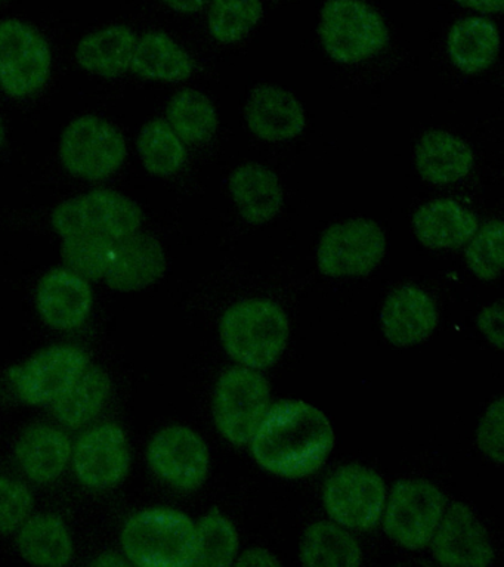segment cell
<instances>
[{
  "label": "cell",
  "mask_w": 504,
  "mask_h": 567,
  "mask_svg": "<svg viewBox=\"0 0 504 567\" xmlns=\"http://www.w3.org/2000/svg\"><path fill=\"white\" fill-rule=\"evenodd\" d=\"M250 442L260 467L277 476L300 478L321 468L333 450L335 433L316 406L281 401L268 408Z\"/></svg>",
  "instance_id": "obj_1"
},
{
  "label": "cell",
  "mask_w": 504,
  "mask_h": 567,
  "mask_svg": "<svg viewBox=\"0 0 504 567\" xmlns=\"http://www.w3.org/2000/svg\"><path fill=\"white\" fill-rule=\"evenodd\" d=\"M289 319L271 300L249 299L232 306L220 319V340L241 365L264 370L274 365L289 340Z\"/></svg>",
  "instance_id": "obj_2"
},
{
  "label": "cell",
  "mask_w": 504,
  "mask_h": 567,
  "mask_svg": "<svg viewBox=\"0 0 504 567\" xmlns=\"http://www.w3.org/2000/svg\"><path fill=\"white\" fill-rule=\"evenodd\" d=\"M121 539L126 557L136 566H193L196 525L176 509L158 507L135 514L123 527Z\"/></svg>",
  "instance_id": "obj_3"
},
{
  "label": "cell",
  "mask_w": 504,
  "mask_h": 567,
  "mask_svg": "<svg viewBox=\"0 0 504 567\" xmlns=\"http://www.w3.org/2000/svg\"><path fill=\"white\" fill-rule=\"evenodd\" d=\"M322 47L335 61L357 64L388 44L383 18L362 0H329L320 21Z\"/></svg>",
  "instance_id": "obj_4"
},
{
  "label": "cell",
  "mask_w": 504,
  "mask_h": 567,
  "mask_svg": "<svg viewBox=\"0 0 504 567\" xmlns=\"http://www.w3.org/2000/svg\"><path fill=\"white\" fill-rule=\"evenodd\" d=\"M268 408V381L254 368H232L220 375L214 394V419L228 442L238 446L249 443Z\"/></svg>",
  "instance_id": "obj_5"
},
{
  "label": "cell",
  "mask_w": 504,
  "mask_h": 567,
  "mask_svg": "<svg viewBox=\"0 0 504 567\" xmlns=\"http://www.w3.org/2000/svg\"><path fill=\"white\" fill-rule=\"evenodd\" d=\"M143 213L132 199L114 190H94L60 204L52 225L63 238L73 235H104L119 241L138 233Z\"/></svg>",
  "instance_id": "obj_6"
},
{
  "label": "cell",
  "mask_w": 504,
  "mask_h": 567,
  "mask_svg": "<svg viewBox=\"0 0 504 567\" xmlns=\"http://www.w3.org/2000/svg\"><path fill=\"white\" fill-rule=\"evenodd\" d=\"M126 142L121 132L103 118L85 115L65 128L61 162L70 173L88 181L105 179L125 162Z\"/></svg>",
  "instance_id": "obj_7"
},
{
  "label": "cell",
  "mask_w": 504,
  "mask_h": 567,
  "mask_svg": "<svg viewBox=\"0 0 504 567\" xmlns=\"http://www.w3.org/2000/svg\"><path fill=\"white\" fill-rule=\"evenodd\" d=\"M50 44L19 20L0 21V86L14 97L33 95L50 79Z\"/></svg>",
  "instance_id": "obj_8"
},
{
  "label": "cell",
  "mask_w": 504,
  "mask_h": 567,
  "mask_svg": "<svg viewBox=\"0 0 504 567\" xmlns=\"http://www.w3.org/2000/svg\"><path fill=\"white\" fill-rule=\"evenodd\" d=\"M445 512V496L426 481L398 482L389 496L384 530L401 547L420 549L432 543Z\"/></svg>",
  "instance_id": "obj_9"
},
{
  "label": "cell",
  "mask_w": 504,
  "mask_h": 567,
  "mask_svg": "<svg viewBox=\"0 0 504 567\" xmlns=\"http://www.w3.org/2000/svg\"><path fill=\"white\" fill-rule=\"evenodd\" d=\"M387 237L373 220L352 219L331 225L318 246V266L327 277H361L378 268Z\"/></svg>",
  "instance_id": "obj_10"
},
{
  "label": "cell",
  "mask_w": 504,
  "mask_h": 567,
  "mask_svg": "<svg viewBox=\"0 0 504 567\" xmlns=\"http://www.w3.org/2000/svg\"><path fill=\"white\" fill-rule=\"evenodd\" d=\"M322 501L326 512L340 526L367 530L382 517L387 486L373 470L344 465L327 478Z\"/></svg>",
  "instance_id": "obj_11"
},
{
  "label": "cell",
  "mask_w": 504,
  "mask_h": 567,
  "mask_svg": "<svg viewBox=\"0 0 504 567\" xmlns=\"http://www.w3.org/2000/svg\"><path fill=\"white\" fill-rule=\"evenodd\" d=\"M147 458L153 472L179 491L197 489L209 473L206 443L185 425L161 430L150 442Z\"/></svg>",
  "instance_id": "obj_12"
},
{
  "label": "cell",
  "mask_w": 504,
  "mask_h": 567,
  "mask_svg": "<svg viewBox=\"0 0 504 567\" xmlns=\"http://www.w3.org/2000/svg\"><path fill=\"white\" fill-rule=\"evenodd\" d=\"M88 357L74 346H52L23 365L11 368L10 379L21 401L45 405L59 398L88 367Z\"/></svg>",
  "instance_id": "obj_13"
},
{
  "label": "cell",
  "mask_w": 504,
  "mask_h": 567,
  "mask_svg": "<svg viewBox=\"0 0 504 567\" xmlns=\"http://www.w3.org/2000/svg\"><path fill=\"white\" fill-rule=\"evenodd\" d=\"M72 454L79 481L91 489L116 486L130 472V443L116 424L96 425L82 434Z\"/></svg>",
  "instance_id": "obj_14"
},
{
  "label": "cell",
  "mask_w": 504,
  "mask_h": 567,
  "mask_svg": "<svg viewBox=\"0 0 504 567\" xmlns=\"http://www.w3.org/2000/svg\"><path fill=\"white\" fill-rule=\"evenodd\" d=\"M432 539L433 556L441 565L484 567L493 560V547L484 526L462 503L446 509Z\"/></svg>",
  "instance_id": "obj_15"
},
{
  "label": "cell",
  "mask_w": 504,
  "mask_h": 567,
  "mask_svg": "<svg viewBox=\"0 0 504 567\" xmlns=\"http://www.w3.org/2000/svg\"><path fill=\"white\" fill-rule=\"evenodd\" d=\"M380 322L392 344L407 348L422 343L438 326L435 301L422 288L402 286L384 300Z\"/></svg>",
  "instance_id": "obj_16"
},
{
  "label": "cell",
  "mask_w": 504,
  "mask_h": 567,
  "mask_svg": "<svg viewBox=\"0 0 504 567\" xmlns=\"http://www.w3.org/2000/svg\"><path fill=\"white\" fill-rule=\"evenodd\" d=\"M38 310L43 321L56 330H74L85 323L92 309V290L86 279L73 270L54 269L38 288Z\"/></svg>",
  "instance_id": "obj_17"
},
{
  "label": "cell",
  "mask_w": 504,
  "mask_h": 567,
  "mask_svg": "<svg viewBox=\"0 0 504 567\" xmlns=\"http://www.w3.org/2000/svg\"><path fill=\"white\" fill-rule=\"evenodd\" d=\"M166 256L152 235L134 234L119 239L105 281L119 291H135L152 286L165 274Z\"/></svg>",
  "instance_id": "obj_18"
},
{
  "label": "cell",
  "mask_w": 504,
  "mask_h": 567,
  "mask_svg": "<svg viewBox=\"0 0 504 567\" xmlns=\"http://www.w3.org/2000/svg\"><path fill=\"white\" fill-rule=\"evenodd\" d=\"M246 122L260 140H294L307 126L304 106L290 92L276 86H259L247 100Z\"/></svg>",
  "instance_id": "obj_19"
},
{
  "label": "cell",
  "mask_w": 504,
  "mask_h": 567,
  "mask_svg": "<svg viewBox=\"0 0 504 567\" xmlns=\"http://www.w3.org/2000/svg\"><path fill=\"white\" fill-rule=\"evenodd\" d=\"M72 442L61 430L47 424L30 425L21 434L16 456L30 481H56L72 458Z\"/></svg>",
  "instance_id": "obj_20"
},
{
  "label": "cell",
  "mask_w": 504,
  "mask_h": 567,
  "mask_svg": "<svg viewBox=\"0 0 504 567\" xmlns=\"http://www.w3.org/2000/svg\"><path fill=\"white\" fill-rule=\"evenodd\" d=\"M415 237L429 248H459L480 228L477 217L454 199L423 204L413 216Z\"/></svg>",
  "instance_id": "obj_21"
},
{
  "label": "cell",
  "mask_w": 504,
  "mask_h": 567,
  "mask_svg": "<svg viewBox=\"0 0 504 567\" xmlns=\"http://www.w3.org/2000/svg\"><path fill=\"white\" fill-rule=\"evenodd\" d=\"M414 159L419 175L435 185L462 181L475 163L466 142L444 131L424 133L415 146Z\"/></svg>",
  "instance_id": "obj_22"
},
{
  "label": "cell",
  "mask_w": 504,
  "mask_h": 567,
  "mask_svg": "<svg viewBox=\"0 0 504 567\" xmlns=\"http://www.w3.org/2000/svg\"><path fill=\"white\" fill-rule=\"evenodd\" d=\"M229 193L247 221L267 224L282 206V189L276 173L256 163L243 164L229 176Z\"/></svg>",
  "instance_id": "obj_23"
},
{
  "label": "cell",
  "mask_w": 504,
  "mask_h": 567,
  "mask_svg": "<svg viewBox=\"0 0 504 567\" xmlns=\"http://www.w3.org/2000/svg\"><path fill=\"white\" fill-rule=\"evenodd\" d=\"M497 25L486 18H464L453 25L446 39L451 62L466 74H477L493 65L498 55Z\"/></svg>",
  "instance_id": "obj_24"
},
{
  "label": "cell",
  "mask_w": 504,
  "mask_h": 567,
  "mask_svg": "<svg viewBox=\"0 0 504 567\" xmlns=\"http://www.w3.org/2000/svg\"><path fill=\"white\" fill-rule=\"evenodd\" d=\"M136 40L134 31L125 25L96 31L79 43V64L92 74L117 78L130 69Z\"/></svg>",
  "instance_id": "obj_25"
},
{
  "label": "cell",
  "mask_w": 504,
  "mask_h": 567,
  "mask_svg": "<svg viewBox=\"0 0 504 567\" xmlns=\"http://www.w3.org/2000/svg\"><path fill=\"white\" fill-rule=\"evenodd\" d=\"M131 69L135 74L161 82H179L193 73V60L178 43L161 31L136 40Z\"/></svg>",
  "instance_id": "obj_26"
},
{
  "label": "cell",
  "mask_w": 504,
  "mask_h": 567,
  "mask_svg": "<svg viewBox=\"0 0 504 567\" xmlns=\"http://www.w3.org/2000/svg\"><path fill=\"white\" fill-rule=\"evenodd\" d=\"M110 393V379L99 367L88 365L82 374L52 401V412L61 424L79 429L100 414Z\"/></svg>",
  "instance_id": "obj_27"
},
{
  "label": "cell",
  "mask_w": 504,
  "mask_h": 567,
  "mask_svg": "<svg viewBox=\"0 0 504 567\" xmlns=\"http://www.w3.org/2000/svg\"><path fill=\"white\" fill-rule=\"evenodd\" d=\"M19 548L25 560L37 566H64L73 557L68 526L54 514H39L21 526Z\"/></svg>",
  "instance_id": "obj_28"
},
{
  "label": "cell",
  "mask_w": 504,
  "mask_h": 567,
  "mask_svg": "<svg viewBox=\"0 0 504 567\" xmlns=\"http://www.w3.org/2000/svg\"><path fill=\"white\" fill-rule=\"evenodd\" d=\"M300 560L311 567H356L361 563V549L342 527L318 522L305 532Z\"/></svg>",
  "instance_id": "obj_29"
},
{
  "label": "cell",
  "mask_w": 504,
  "mask_h": 567,
  "mask_svg": "<svg viewBox=\"0 0 504 567\" xmlns=\"http://www.w3.org/2000/svg\"><path fill=\"white\" fill-rule=\"evenodd\" d=\"M167 118L176 135L188 144L210 140L218 127V114L212 101L202 92L185 89L172 97Z\"/></svg>",
  "instance_id": "obj_30"
},
{
  "label": "cell",
  "mask_w": 504,
  "mask_h": 567,
  "mask_svg": "<svg viewBox=\"0 0 504 567\" xmlns=\"http://www.w3.org/2000/svg\"><path fill=\"white\" fill-rule=\"evenodd\" d=\"M237 553L236 527L218 508L210 509L196 526L193 566H232Z\"/></svg>",
  "instance_id": "obj_31"
},
{
  "label": "cell",
  "mask_w": 504,
  "mask_h": 567,
  "mask_svg": "<svg viewBox=\"0 0 504 567\" xmlns=\"http://www.w3.org/2000/svg\"><path fill=\"white\" fill-rule=\"evenodd\" d=\"M138 151L144 167L156 176L174 175L187 157L183 140L163 120L145 124L138 137Z\"/></svg>",
  "instance_id": "obj_32"
},
{
  "label": "cell",
  "mask_w": 504,
  "mask_h": 567,
  "mask_svg": "<svg viewBox=\"0 0 504 567\" xmlns=\"http://www.w3.org/2000/svg\"><path fill=\"white\" fill-rule=\"evenodd\" d=\"M260 0H214L209 30L220 43H236L249 34L263 18Z\"/></svg>",
  "instance_id": "obj_33"
},
{
  "label": "cell",
  "mask_w": 504,
  "mask_h": 567,
  "mask_svg": "<svg viewBox=\"0 0 504 567\" xmlns=\"http://www.w3.org/2000/svg\"><path fill=\"white\" fill-rule=\"evenodd\" d=\"M114 239L104 235L83 234L64 238L63 259L74 274L83 278L100 279L112 261Z\"/></svg>",
  "instance_id": "obj_34"
},
{
  "label": "cell",
  "mask_w": 504,
  "mask_h": 567,
  "mask_svg": "<svg viewBox=\"0 0 504 567\" xmlns=\"http://www.w3.org/2000/svg\"><path fill=\"white\" fill-rule=\"evenodd\" d=\"M469 269L484 281L497 278L503 269V221L490 220L469 239Z\"/></svg>",
  "instance_id": "obj_35"
},
{
  "label": "cell",
  "mask_w": 504,
  "mask_h": 567,
  "mask_svg": "<svg viewBox=\"0 0 504 567\" xmlns=\"http://www.w3.org/2000/svg\"><path fill=\"white\" fill-rule=\"evenodd\" d=\"M33 509L29 487L14 478L0 476V534L20 529Z\"/></svg>",
  "instance_id": "obj_36"
},
{
  "label": "cell",
  "mask_w": 504,
  "mask_h": 567,
  "mask_svg": "<svg viewBox=\"0 0 504 567\" xmlns=\"http://www.w3.org/2000/svg\"><path fill=\"white\" fill-rule=\"evenodd\" d=\"M477 445L488 458L503 463V399L493 402L477 429Z\"/></svg>",
  "instance_id": "obj_37"
},
{
  "label": "cell",
  "mask_w": 504,
  "mask_h": 567,
  "mask_svg": "<svg viewBox=\"0 0 504 567\" xmlns=\"http://www.w3.org/2000/svg\"><path fill=\"white\" fill-rule=\"evenodd\" d=\"M477 327L495 349H503V305L494 303L477 315Z\"/></svg>",
  "instance_id": "obj_38"
},
{
  "label": "cell",
  "mask_w": 504,
  "mask_h": 567,
  "mask_svg": "<svg viewBox=\"0 0 504 567\" xmlns=\"http://www.w3.org/2000/svg\"><path fill=\"white\" fill-rule=\"evenodd\" d=\"M237 566H278L280 561L264 548H251L238 557Z\"/></svg>",
  "instance_id": "obj_39"
},
{
  "label": "cell",
  "mask_w": 504,
  "mask_h": 567,
  "mask_svg": "<svg viewBox=\"0 0 504 567\" xmlns=\"http://www.w3.org/2000/svg\"><path fill=\"white\" fill-rule=\"evenodd\" d=\"M464 8L473 9L480 12H502L504 0H455Z\"/></svg>",
  "instance_id": "obj_40"
},
{
  "label": "cell",
  "mask_w": 504,
  "mask_h": 567,
  "mask_svg": "<svg viewBox=\"0 0 504 567\" xmlns=\"http://www.w3.org/2000/svg\"><path fill=\"white\" fill-rule=\"evenodd\" d=\"M178 12H197L207 3V0H163Z\"/></svg>",
  "instance_id": "obj_41"
},
{
  "label": "cell",
  "mask_w": 504,
  "mask_h": 567,
  "mask_svg": "<svg viewBox=\"0 0 504 567\" xmlns=\"http://www.w3.org/2000/svg\"><path fill=\"white\" fill-rule=\"evenodd\" d=\"M95 565H104V566H121L126 565V561H123L122 558L114 556V554H105V556L95 560Z\"/></svg>",
  "instance_id": "obj_42"
},
{
  "label": "cell",
  "mask_w": 504,
  "mask_h": 567,
  "mask_svg": "<svg viewBox=\"0 0 504 567\" xmlns=\"http://www.w3.org/2000/svg\"><path fill=\"white\" fill-rule=\"evenodd\" d=\"M3 142V127L2 124H0V145H2Z\"/></svg>",
  "instance_id": "obj_43"
},
{
  "label": "cell",
  "mask_w": 504,
  "mask_h": 567,
  "mask_svg": "<svg viewBox=\"0 0 504 567\" xmlns=\"http://www.w3.org/2000/svg\"><path fill=\"white\" fill-rule=\"evenodd\" d=\"M0 2H3V0H0Z\"/></svg>",
  "instance_id": "obj_44"
}]
</instances>
